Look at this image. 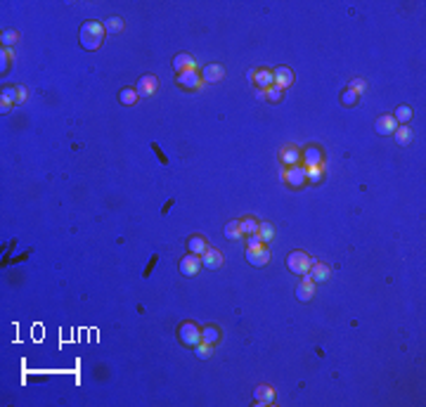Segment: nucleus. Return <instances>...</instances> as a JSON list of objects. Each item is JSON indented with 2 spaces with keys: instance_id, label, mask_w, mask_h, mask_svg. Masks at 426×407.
I'll return each instance as SVG.
<instances>
[{
  "instance_id": "nucleus-1",
  "label": "nucleus",
  "mask_w": 426,
  "mask_h": 407,
  "mask_svg": "<svg viewBox=\"0 0 426 407\" xmlns=\"http://www.w3.org/2000/svg\"><path fill=\"white\" fill-rule=\"evenodd\" d=\"M104 38H107V28L100 21H83L81 28H78V41H81V48L88 50V52H95V50L102 48Z\"/></svg>"
},
{
  "instance_id": "nucleus-2",
  "label": "nucleus",
  "mask_w": 426,
  "mask_h": 407,
  "mask_svg": "<svg viewBox=\"0 0 426 407\" xmlns=\"http://www.w3.org/2000/svg\"><path fill=\"white\" fill-rule=\"evenodd\" d=\"M282 180L291 190H301L308 185V168L306 166H287L282 171Z\"/></svg>"
},
{
  "instance_id": "nucleus-3",
  "label": "nucleus",
  "mask_w": 426,
  "mask_h": 407,
  "mask_svg": "<svg viewBox=\"0 0 426 407\" xmlns=\"http://www.w3.org/2000/svg\"><path fill=\"white\" fill-rule=\"evenodd\" d=\"M313 258H310L306 251H291L287 256V268L289 272H294V275H308L310 265H313Z\"/></svg>"
},
{
  "instance_id": "nucleus-4",
  "label": "nucleus",
  "mask_w": 426,
  "mask_h": 407,
  "mask_svg": "<svg viewBox=\"0 0 426 407\" xmlns=\"http://www.w3.org/2000/svg\"><path fill=\"white\" fill-rule=\"evenodd\" d=\"M178 341L194 351V348L201 343V329L194 325V322H182V325L178 327Z\"/></svg>"
},
{
  "instance_id": "nucleus-5",
  "label": "nucleus",
  "mask_w": 426,
  "mask_h": 407,
  "mask_svg": "<svg viewBox=\"0 0 426 407\" xmlns=\"http://www.w3.org/2000/svg\"><path fill=\"white\" fill-rule=\"evenodd\" d=\"M175 83H178L182 90H199L201 88V71L194 67V69H187L182 71V74H178L175 76Z\"/></svg>"
},
{
  "instance_id": "nucleus-6",
  "label": "nucleus",
  "mask_w": 426,
  "mask_h": 407,
  "mask_svg": "<svg viewBox=\"0 0 426 407\" xmlns=\"http://www.w3.org/2000/svg\"><path fill=\"white\" fill-rule=\"evenodd\" d=\"M272 261V254H270L268 244H263L258 248H247V263L249 265H254V268H263V265H268Z\"/></svg>"
},
{
  "instance_id": "nucleus-7",
  "label": "nucleus",
  "mask_w": 426,
  "mask_h": 407,
  "mask_svg": "<svg viewBox=\"0 0 426 407\" xmlns=\"http://www.w3.org/2000/svg\"><path fill=\"white\" fill-rule=\"evenodd\" d=\"M249 81L254 83L258 90H268L270 85H275V81H272V71H270V69H254V71H249Z\"/></svg>"
},
{
  "instance_id": "nucleus-8",
  "label": "nucleus",
  "mask_w": 426,
  "mask_h": 407,
  "mask_svg": "<svg viewBox=\"0 0 426 407\" xmlns=\"http://www.w3.org/2000/svg\"><path fill=\"white\" fill-rule=\"evenodd\" d=\"M201 268H204V265H201V256L187 254L185 258H180V272L185 277H194Z\"/></svg>"
},
{
  "instance_id": "nucleus-9",
  "label": "nucleus",
  "mask_w": 426,
  "mask_h": 407,
  "mask_svg": "<svg viewBox=\"0 0 426 407\" xmlns=\"http://www.w3.org/2000/svg\"><path fill=\"white\" fill-rule=\"evenodd\" d=\"M135 90H138L140 97H151L154 92L159 90V78L151 76V74H147V76H142L138 81V85H135Z\"/></svg>"
},
{
  "instance_id": "nucleus-10",
  "label": "nucleus",
  "mask_w": 426,
  "mask_h": 407,
  "mask_svg": "<svg viewBox=\"0 0 426 407\" xmlns=\"http://www.w3.org/2000/svg\"><path fill=\"white\" fill-rule=\"evenodd\" d=\"M272 81L282 90L291 88L294 85V71L289 69V67H277V69H272Z\"/></svg>"
},
{
  "instance_id": "nucleus-11",
  "label": "nucleus",
  "mask_w": 426,
  "mask_h": 407,
  "mask_svg": "<svg viewBox=\"0 0 426 407\" xmlns=\"http://www.w3.org/2000/svg\"><path fill=\"white\" fill-rule=\"evenodd\" d=\"M395 128H398V123H395V118H393L391 114H384V116H379L377 121H374V131H377V135H393Z\"/></svg>"
},
{
  "instance_id": "nucleus-12",
  "label": "nucleus",
  "mask_w": 426,
  "mask_h": 407,
  "mask_svg": "<svg viewBox=\"0 0 426 407\" xmlns=\"http://www.w3.org/2000/svg\"><path fill=\"white\" fill-rule=\"evenodd\" d=\"M315 287H317V284L313 282L308 275H306V279H303V282L296 287V298H298L301 303H308L310 298L315 296Z\"/></svg>"
},
{
  "instance_id": "nucleus-13",
  "label": "nucleus",
  "mask_w": 426,
  "mask_h": 407,
  "mask_svg": "<svg viewBox=\"0 0 426 407\" xmlns=\"http://www.w3.org/2000/svg\"><path fill=\"white\" fill-rule=\"evenodd\" d=\"M223 76H225V67L223 64H206L201 69V81L204 83H218Z\"/></svg>"
},
{
  "instance_id": "nucleus-14",
  "label": "nucleus",
  "mask_w": 426,
  "mask_h": 407,
  "mask_svg": "<svg viewBox=\"0 0 426 407\" xmlns=\"http://www.w3.org/2000/svg\"><path fill=\"white\" fill-rule=\"evenodd\" d=\"M301 159L306 161V166H308V168H313V166H322L324 154H322V149H320V147L313 145V147H306V149H303Z\"/></svg>"
},
{
  "instance_id": "nucleus-15",
  "label": "nucleus",
  "mask_w": 426,
  "mask_h": 407,
  "mask_svg": "<svg viewBox=\"0 0 426 407\" xmlns=\"http://www.w3.org/2000/svg\"><path fill=\"white\" fill-rule=\"evenodd\" d=\"M308 277L315 284L327 282V279L331 277V270H329V265H324V263H313V265H310V270H308Z\"/></svg>"
},
{
  "instance_id": "nucleus-16",
  "label": "nucleus",
  "mask_w": 426,
  "mask_h": 407,
  "mask_svg": "<svg viewBox=\"0 0 426 407\" xmlns=\"http://www.w3.org/2000/svg\"><path fill=\"white\" fill-rule=\"evenodd\" d=\"M201 265L208 270H218L220 265H223V254H220L218 248H206V254L201 256Z\"/></svg>"
},
{
  "instance_id": "nucleus-17",
  "label": "nucleus",
  "mask_w": 426,
  "mask_h": 407,
  "mask_svg": "<svg viewBox=\"0 0 426 407\" xmlns=\"http://www.w3.org/2000/svg\"><path fill=\"white\" fill-rule=\"evenodd\" d=\"M197 67V62H194L192 55H187V52H180V55L173 57V71H178V74H182V71L187 69H194Z\"/></svg>"
},
{
  "instance_id": "nucleus-18",
  "label": "nucleus",
  "mask_w": 426,
  "mask_h": 407,
  "mask_svg": "<svg viewBox=\"0 0 426 407\" xmlns=\"http://www.w3.org/2000/svg\"><path fill=\"white\" fill-rule=\"evenodd\" d=\"M254 400L258 402V405H272V402H275V388L272 386H256Z\"/></svg>"
},
{
  "instance_id": "nucleus-19",
  "label": "nucleus",
  "mask_w": 426,
  "mask_h": 407,
  "mask_svg": "<svg viewBox=\"0 0 426 407\" xmlns=\"http://www.w3.org/2000/svg\"><path fill=\"white\" fill-rule=\"evenodd\" d=\"M280 161H282L284 166H298V161H301V152H298L294 145H287V147L280 149Z\"/></svg>"
},
{
  "instance_id": "nucleus-20",
  "label": "nucleus",
  "mask_w": 426,
  "mask_h": 407,
  "mask_svg": "<svg viewBox=\"0 0 426 407\" xmlns=\"http://www.w3.org/2000/svg\"><path fill=\"white\" fill-rule=\"evenodd\" d=\"M206 248H208V242L201 235H192L190 239H187V251H190V254L204 256L206 254Z\"/></svg>"
},
{
  "instance_id": "nucleus-21",
  "label": "nucleus",
  "mask_w": 426,
  "mask_h": 407,
  "mask_svg": "<svg viewBox=\"0 0 426 407\" xmlns=\"http://www.w3.org/2000/svg\"><path fill=\"white\" fill-rule=\"evenodd\" d=\"M218 341H220V329L216 325H208V327H204V329H201V343L216 346Z\"/></svg>"
},
{
  "instance_id": "nucleus-22",
  "label": "nucleus",
  "mask_w": 426,
  "mask_h": 407,
  "mask_svg": "<svg viewBox=\"0 0 426 407\" xmlns=\"http://www.w3.org/2000/svg\"><path fill=\"white\" fill-rule=\"evenodd\" d=\"M393 118H395V123H398V126H407L410 121H412V107L400 104L398 109H395V114H393Z\"/></svg>"
},
{
  "instance_id": "nucleus-23",
  "label": "nucleus",
  "mask_w": 426,
  "mask_h": 407,
  "mask_svg": "<svg viewBox=\"0 0 426 407\" xmlns=\"http://www.w3.org/2000/svg\"><path fill=\"white\" fill-rule=\"evenodd\" d=\"M239 228H241V235L244 237H251L258 232V228H261V221H256V218H244V221H239Z\"/></svg>"
},
{
  "instance_id": "nucleus-24",
  "label": "nucleus",
  "mask_w": 426,
  "mask_h": 407,
  "mask_svg": "<svg viewBox=\"0 0 426 407\" xmlns=\"http://www.w3.org/2000/svg\"><path fill=\"white\" fill-rule=\"evenodd\" d=\"M223 235L227 237V239H232V242H237V239H241V228H239V221H230L225 223V230H223Z\"/></svg>"
},
{
  "instance_id": "nucleus-25",
  "label": "nucleus",
  "mask_w": 426,
  "mask_h": 407,
  "mask_svg": "<svg viewBox=\"0 0 426 407\" xmlns=\"http://www.w3.org/2000/svg\"><path fill=\"white\" fill-rule=\"evenodd\" d=\"M393 138H395L398 145H410V142H412V131H410L407 126H398V128L393 131Z\"/></svg>"
},
{
  "instance_id": "nucleus-26",
  "label": "nucleus",
  "mask_w": 426,
  "mask_h": 407,
  "mask_svg": "<svg viewBox=\"0 0 426 407\" xmlns=\"http://www.w3.org/2000/svg\"><path fill=\"white\" fill-rule=\"evenodd\" d=\"M138 90L135 88H124L121 92H118V102L121 104H126V107H131V104H135L138 102Z\"/></svg>"
},
{
  "instance_id": "nucleus-27",
  "label": "nucleus",
  "mask_w": 426,
  "mask_h": 407,
  "mask_svg": "<svg viewBox=\"0 0 426 407\" xmlns=\"http://www.w3.org/2000/svg\"><path fill=\"white\" fill-rule=\"evenodd\" d=\"M124 19L121 17H109V19L104 21V28H107V34H121L124 31Z\"/></svg>"
},
{
  "instance_id": "nucleus-28",
  "label": "nucleus",
  "mask_w": 426,
  "mask_h": 407,
  "mask_svg": "<svg viewBox=\"0 0 426 407\" xmlns=\"http://www.w3.org/2000/svg\"><path fill=\"white\" fill-rule=\"evenodd\" d=\"M0 41H3V48H10L14 43L19 41V34L14 31V28H5L3 34H0Z\"/></svg>"
},
{
  "instance_id": "nucleus-29",
  "label": "nucleus",
  "mask_w": 426,
  "mask_h": 407,
  "mask_svg": "<svg viewBox=\"0 0 426 407\" xmlns=\"http://www.w3.org/2000/svg\"><path fill=\"white\" fill-rule=\"evenodd\" d=\"M258 235L265 244L272 242L275 239V228H272V223H261V228H258Z\"/></svg>"
},
{
  "instance_id": "nucleus-30",
  "label": "nucleus",
  "mask_w": 426,
  "mask_h": 407,
  "mask_svg": "<svg viewBox=\"0 0 426 407\" xmlns=\"http://www.w3.org/2000/svg\"><path fill=\"white\" fill-rule=\"evenodd\" d=\"M265 100H268V102H282L284 90L280 88V85H270V88L265 90Z\"/></svg>"
},
{
  "instance_id": "nucleus-31",
  "label": "nucleus",
  "mask_w": 426,
  "mask_h": 407,
  "mask_svg": "<svg viewBox=\"0 0 426 407\" xmlns=\"http://www.w3.org/2000/svg\"><path fill=\"white\" fill-rule=\"evenodd\" d=\"M339 100H341V104H346V107H355L357 100H360V95H355L353 90L346 88L344 92H341V97H339Z\"/></svg>"
},
{
  "instance_id": "nucleus-32",
  "label": "nucleus",
  "mask_w": 426,
  "mask_h": 407,
  "mask_svg": "<svg viewBox=\"0 0 426 407\" xmlns=\"http://www.w3.org/2000/svg\"><path fill=\"white\" fill-rule=\"evenodd\" d=\"M3 100H7V102H19V90L14 88V85H5L3 88Z\"/></svg>"
},
{
  "instance_id": "nucleus-33",
  "label": "nucleus",
  "mask_w": 426,
  "mask_h": 407,
  "mask_svg": "<svg viewBox=\"0 0 426 407\" xmlns=\"http://www.w3.org/2000/svg\"><path fill=\"white\" fill-rule=\"evenodd\" d=\"M348 90H353L355 95H362L364 90H367V81H364V78H353V81L348 83Z\"/></svg>"
},
{
  "instance_id": "nucleus-34",
  "label": "nucleus",
  "mask_w": 426,
  "mask_h": 407,
  "mask_svg": "<svg viewBox=\"0 0 426 407\" xmlns=\"http://www.w3.org/2000/svg\"><path fill=\"white\" fill-rule=\"evenodd\" d=\"M320 180H322V166H313V168H308V182L320 185Z\"/></svg>"
},
{
  "instance_id": "nucleus-35",
  "label": "nucleus",
  "mask_w": 426,
  "mask_h": 407,
  "mask_svg": "<svg viewBox=\"0 0 426 407\" xmlns=\"http://www.w3.org/2000/svg\"><path fill=\"white\" fill-rule=\"evenodd\" d=\"M211 353H213V346H206V343H199L197 348H194V355H197L199 360L211 358Z\"/></svg>"
},
{
  "instance_id": "nucleus-36",
  "label": "nucleus",
  "mask_w": 426,
  "mask_h": 407,
  "mask_svg": "<svg viewBox=\"0 0 426 407\" xmlns=\"http://www.w3.org/2000/svg\"><path fill=\"white\" fill-rule=\"evenodd\" d=\"M7 69H10V52L3 48V52H0V71L7 74Z\"/></svg>"
},
{
  "instance_id": "nucleus-37",
  "label": "nucleus",
  "mask_w": 426,
  "mask_h": 407,
  "mask_svg": "<svg viewBox=\"0 0 426 407\" xmlns=\"http://www.w3.org/2000/svg\"><path fill=\"white\" fill-rule=\"evenodd\" d=\"M249 242H247V248H258V246H263V239H261V235H258V232H256V235H251V237H247Z\"/></svg>"
},
{
  "instance_id": "nucleus-38",
  "label": "nucleus",
  "mask_w": 426,
  "mask_h": 407,
  "mask_svg": "<svg viewBox=\"0 0 426 407\" xmlns=\"http://www.w3.org/2000/svg\"><path fill=\"white\" fill-rule=\"evenodd\" d=\"M12 111V102H7V100H0V114L5 116V114H10Z\"/></svg>"
},
{
  "instance_id": "nucleus-39",
  "label": "nucleus",
  "mask_w": 426,
  "mask_h": 407,
  "mask_svg": "<svg viewBox=\"0 0 426 407\" xmlns=\"http://www.w3.org/2000/svg\"><path fill=\"white\" fill-rule=\"evenodd\" d=\"M151 149H154V154H157L159 159H161V164H166V156H164V154H161V149H159V145H157V142L151 145Z\"/></svg>"
},
{
  "instance_id": "nucleus-40",
  "label": "nucleus",
  "mask_w": 426,
  "mask_h": 407,
  "mask_svg": "<svg viewBox=\"0 0 426 407\" xmlns=\"http://www.w3.org/2000/svg\"><path fill=\"white\" fill-rule=\"evenodd\" d=\"M17 90H19V102H24V100H26V97H28V90L24 88V85H19V88H17Z\"/></svg>"
},
{
  "instance_id": "nucleus-41",
  "label": "nucleus",
  "mask_w": 426,
  "mask_h": 407,
  "mask_svg": "<svg viewBox=\"0 0 426 407\" xmlns=\"http://www.w3.org/2000/svg\"><path fill=\"white\" fill-rule=\"evenodd\" d=\"M154 263H157V256H151V263H149V268L144 270V277H147V275H149V272H151V268H154Z\"/></svg>"
},
{
  "instance_id": "nucleus-42",
  "label": "nucleus",
  "mask_w": 426,
  "mask_h": 407,
  "mask_svg": "<svg viewBox=\"0 0 426 407\" xmlns=\"http://www.w3.org/2000/svg\"><path fill=\"white\" fill-rule=\"evenodd\" d=\"M256 97H258V100H265V90H256Z\"/></svg>"
}]
</instances>
